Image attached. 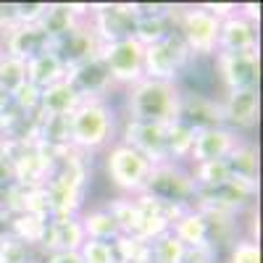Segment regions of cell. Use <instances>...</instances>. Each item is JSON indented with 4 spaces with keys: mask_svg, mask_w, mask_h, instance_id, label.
<instances>
[{
    "mask_svg": "<svg viewBox=\"0 0 263 263\" xmlns=\"http://www.w3.org/2000/svg\"><path fill=\"white\" fill-rule=\"evenodd\" d=\"M179 103L182 87L177 82H158L142 77L126 92V119L171 126L179 121Z\"/></svg>",
    "mask_w": 263,
    "mask_h": 263,
    "instance_id": "obj_1",
    "label": "cell"
},
{
    "mask_svg": "<svg viewBox=\"0 0 263 263\" xmlns=\"http://www.w3.org/2000/svg\"><path fill=\"white\" fill-rule=\"evenodd\" d=\"M114 140V111L103 98H87L69 116V142L79 153L103 150Z\"/></svg>",
    "mask_w": 263,
    "mask_h": 263,
    "instance_id": "obj_2",
    "label": "cell"
},
{
    "mask_svg": "<svg viewBox=\"0 0 263 263\" xmlns=\"http://www.w3.org/2000/svg\"><path fill=\"white\" fill-rule=\"evenodd\" d=\"M174 29H179V40L187 53L195 55H216L218 53V29L221 18L211 13L205 6H192L184 11L174 8Z\"/></svg>",
    "mask_w": 263,
    "mask_h": 263,
    "instance_id": "obj_3",
    "label": "cell"
},
{
    "mask_svg": "<svg viewBox=\"0 0 263 263\" xmlns=\"http://www.w3.org/2000/svg\"><path fill=\"white\" fill-rule=\"evenodd\" d=\"M195 190L197 187L192 182V174L174 161L150 166L147 182L142 187L145 195L156 197L158 203H171V205H192Z\"/></svg>",
    "mask_w": 263,
    "mask_h": 263,
    "instance_id": "obj_4",
    "label": "cell"
},
{
    "mask_svg": "<svg viewBox=\"0 0 263 263\" xmlns=\"http://www.w3.org/2000/svg\"><path fill=\"white\" fill-rule=\"evenodd\" d=\"M105 171H108V179L114 182V187H119L126 195H140L147 182L150 163L129 145L116 142L105 153Z\"/></svg>",
    "mask_w": 263,
    "mask_h": 263,
    "instance_id": "obj_5",
    "label": "cell"
},
{
    "mask_svg": "<svg viewBox=\"0 0 263 263\" xmlns=\"http://www.w3.org/2000/svg\"><path fill=\"white\" fill-rule=\"evenodd\" d=\"M190 53L179 34L174 32L161 42H153L142 50V77L145 79H158V82H177Z\"/></svg>",
    "mask_w": 263,
    "mask_h": 263,
    "instance_id": "obj_6",
    "label": "cell"
},
{
    "mask_svg": "<svg viewBox=\"0 0 263 263\" xmlns=\"http://www.w3.org/2000/svg\"><path fill=\"white\" fill-rule=\"evenodd\" d=\"M90 27L100 45H111V42L135 37L137 27V8L135 3H103V6H90Z\"/></svg>",
    "mask_w": 263,
    "mask_h": 263,
    "instance_id": "obj_7",
    "label": "cell"
},
{
    "mask_svg": "<svg viewBox=\"0 0 263 263\" xmlns=\"http://www.w3.org/2000/svg\"><path fill=\"white\" fill-rule=\"evenodd\" d=\"M142 50L145 48L135 37H126L100 48V58L108 66V71H111L114 84L132 87L135 82L142 79Z\"/></svg>",
    "mask_w": 263,
    "mask_h": 263,
    "instance_id": "obj_8",
    "label": "cell"
},
{
    "mask_svg": "<svg viewBox=\"0 0 263 263\" xmlns=\"http://www.w3.org/2000/svg\"><path fill=\"white\" fill-rule=\"evenodd\" d=\"M216 71L224 84V92L239 90H255L258 74H260V58L258 50L248 53H216Z\"/></svg>",
    "mask_w": 263,
    "mask_h": 263,
    "instance_id": "obj_9",
    "label": "cell"
},
{
    "mask_svg": "<svg viewBox=\"0 0 263 263\" xmlns=\"http://www.w3.org/2000/svg\"><path fill=\"white\" fill-rule=\"evenodd\" d=\"M121 142L137 150L142 158H147L150 166L166 163V126L161 124H145V121H124L121 129Z\"/></svg>",
    "mask_w": 263,
    "mask_h": 263,
    "instance_id": "obj_10",
    "label": "cell"
},
{
    "mask_svg": "<svg viewBox=\"0 0 263 263\" xmlns=\"http://www.w3.org/2000/svg\"><path fill=\"white\" fill-rule=\"evenodd\" d=\"M53 50H55V55L61 58V63L66 66V71L69 69H74V66H79V63H84V61H90V58H95V55H100V40L95 37V32H92V27H90V21H79V24L66 34V37H61L58 42H53L50 45Z\"/></svg>",
    "mask_w": 263,
    "mask_h": 263,
    "instance_id": "obj_11",
    "label": "cell"
},
{
    "mask_svg": "<svg viewBox=\"0 0 263 263\" xmlns=\"http://www.w3.org/2000/svg\"><path fill=\"white\" fill-rule=\"evenodd\" d=\"M3 55L18 58V61H32L40 53L50 50V40L48 34L40 29V24H16L3 32V45H0Z\"/></svg>",
    "mask_w": 263,
    "mask_h": 263,
    "instance_id": "obj_12",
    "label": "cell"
},
{
    "mask_svg": "<svg viewBox=\"0 0 263 263\" xmlns=\"http://www.w3.org/2000/svg\"><path fill=\"white\" fill-rule=\"evenodd\" d=\"M84 229L79 224V216H53L48 221L45 237H42L40 250L50 253H77L84 245Z\"/></svg>",
    "mask_w": 263,
    "mask_h": 263,
    "instance_id": "obj_13",
    "label": "cell"
},
{
    "mask_svg": "<svg viewBox=\"0 0 263 263\" xmlns=\"http://www.w3.org/2000/svg\"><path fill=\"white\" fill-rule=\"evenodd\" d=\"M179 121L192 129H211V126H224V111L221 100L200 95V92H187L182 90L179 103Z\"/></svg>",
    "mask_w": 263,
    "mask_h": 263,
    "instance_id": "obj_14",
    "label": "cell"
},
{
    "mask_svg": "<svg viewBox=\"0 0 263 263\" xmlns=\"http://www.w3.org/2000/svg\"><path fill=\"white\" fill-rule=\"evenodd\" d=\"M237 135L229 126H211V129H195V142L190 161L205 163V161H224L229 150L237 145Z\"/></svg>",
    "mask_w": 263,
    "mask_h": 263,
    "instance_id": "obj_15",
    "label": "cell"
},
{
    "mask_svg": "<svg viewBox=\"0 0 263 263\" xmlns=\"http://www.w3.org/2000/svg\"><path fill=\"white\" fill-rule=\"evenodd\" d=\"M66 79H69L77 92L87 100V98H103L108 90L114 87V79H111V71H108V66L103 63L100 55L84 61L79 66H74V69L66 71Z\"/></svg>",
    "mask_w": 263,
    "mask_h": 263,
    "instance_id": "obj_16",
    "label": "cell"
},
{
    "mask_svg": "<svg viewBox=\"0 0 263 263\" xmlns=\"http://www.w3.org/2000/svg\"><path fill=\"white\" fill-rule=\"evenodd\" d=\"M221 111H224V126H229L232 132L234 129H253L258 124V114H260L258 87L255 90L224 92Z\"/></svg>",
    "mask_w": 263,
    "mask_h": 263,
    "instance_id": "obj_17",
    "label": "cell"
},
{
    "mask_svg": "<svg viewBox=\"0 0 263 263\" xmlns=\"http://www.w3.org/2000/svg\"><path fill=\"white\" fill-rule=\"evenodd\" d=\"M218 50L221 53H248L258 50V29L250 18L242 13H229L221 18V29H218Z\"/></svg>",
    "mask_w": 263,
    "mask_h": 263,
    "instance_id": "obj_18",
    "label": "cell"
},
{
    "mask_svg": "<svg viewBox=\"0 0 263 263\" xmlns=\"http://www.w3.org/2000/svg\"><path fill=\"white\" fill-rule=\"evenodd\" d=\"M90 16V6H74V3H48L45 6V13L37 21L40 29L48 34L50 45L58 42L61 37L69 34L79 21H84Z\"/></svg>",
    "mask_w": 263,
    "mask_h": 263,
    "instance_id": "obj_19",
    "label": "cell"
},
{
    "mask_svg": "<svg viewBox=\"0 0 263 263\" xmlns=\"http://www.w3.org/2000/svg\"><path fill=\"white\" fill-rule=\"evenodd\" d=\"M82 95L77 92V87L69 79H61L53 87L40 92V116H71L77 108L82 105Z\"/></svg>",
    "mask_w": 263,
    "mask_h": 263,
    "instance_id": "obj_20",
    "label": "cell"
},
{
    "mask_svg": "<svg viewBox=\"0 0 263 263\" xmlns=\"http://www.w3.org/2000/svg\"><path fill=\"white\" fill-rule=\"evenodd\" d=\"M66 79V66L61 63V58L55 55V50H45L40 53L37 58L27 61V82L32 87H37V90H48V87H53L55 82Z\"/></svg>",
    "mask_w": 263,
    "mask_h": 263,
    "instance_id": "obj_21",
    "label": "cell"
},
{
    "mask_svg": "<svg viewBox=\"0 0 263 263\" xmlns=\"http://www.w3.org/2000/svg\"><path fill=\"white\" fill-rule=\"evenodd\" d=\"M171 234L179 239L184 248L190 245H203L208 242V227H205V216L197 208H187L177 221L171 224Z\"/></svg>",
    "mask_w": 263,
    "mask_h": 263,
    "instance_id": "obj_22",
    "label": "cell"
},
{
    "mask_svg": "<svg viewBox=\"0 0 263 263\" xmlns=\"http://www.w3.org/2000/svg\"><path fill=\"white\" fill-rule=\"evenodd\" d=\"M229 166L232 177H245V179H258L260 174V158H258V147L253 142L237 140V145L229 150V156L224 158Z\"/></svg>",
    "mask_w": 263,
    "mask_h": 263,
    "instance_id": "obj_23",
    "label": "cell"
},
{
    "mask_svg": "<svg viewBox=\"0 0 263 263\" xmlns=\"http://www.w3.org/2000/svg\"><path fill=\"white\" fill-rule=\"evenodd\" d=\"M79 224L84 229V237L98 239V242H114V239L121 234L116 221H114V216L105 208H92V211L79 213Z\"/></svg>",
    "mask_w": 263,
    "mask_h": 263,
    "instance_id": "obj_24",
    "label": "cell"
},
{
    "mask_svg": "<svg viewBox=\"0 0 263 263\" xmlns=\"http://www.w3.org/2000/svg\"><path fill=\"white\" fill-rule=\"evenodd\" d=\"M48 221L45 218H37L29 213H13L8 218V234L18 242H24L27 248H40L42 245V237H45Z\"/></svg>",
    "mask_w": 263,
    "mask_h": 263,
    "instance_id": "obj_25",
    "label": "cell"
},
{
    "mask_svg": "<svg viewBox=\"0 0 263 263\" xmlns=\"http://www.w3.org/2000/svg\"><path fill=\"white\" fill-rule=\"evenodd\" d=\"M108 213L114 216V221L119 227L121 234H140V221H142V213L135 203V197H119V200H111L105 208Z\"/></svg>",
    "mask_w": 263,
    "mask_h": 263,
    "instance_id": "obj_26",
    "label": "cell"
},
{
    "mask_svg": "<svg viewBox=\"0 0 263 263\" xmlns=\"http://www.w3.org/2000/svg\"><path fill=\"white\" fill-rule=\"evenodd\" d=\"M192 142H195V129L192 126H187L182 121L166 126V156H168V161L179 163L182 158H190Z\"/></svg>",
    "mask_w": 263,
    "mask_h": 263,
    "instance_id": "obj_27",
    "label": "cell"
},
{
    "mask_svg": "<svg viewBox=\"0 0 263 263\" xmlns=\"http://www.w3.org/2000/svg\"><path fill=\"white\" fill-rule=\"evenodd\" d=\"M24 84H27V63L11 55H0V98H13Z\"/></svg>",
    "mask_w": 263,
    "mask_h": 263,
    "instance_id": "obj_28",
    "label": "cell"
},
{
    "mask_svg": "<svg viewBox=\"0 0 263 263\" xmlns=\"http://www.w3.org/2000/svg\"><path fill=\"white\" fill-rule=\"evenodd\" d=\"M192 182L197 190H213L221 187L232 179V171L224 161H205V163H195L192 166Z\"/></svg>",
    "mask_w": 263,
    "mask_h": 263,
    "instance_id": "obj_29",
    "label": "cell"
},
{
    "mask_svg": "<svg viewBox=\"0 0 263 263\" xmlns=\"http://www.w3.org/2000/svg\"><path fill=\"white\" fill-rule=\"evenodd\" d=\"M147 248H150V263H179V258L184 253V245L171 232L150 239Z\"/></svg>",
    "mask_w": 263,
    "mask_h": 263,
    "instance_id": "obj_30",
    "label": "cell"
},
{
    "mask_svg": "<svg viewBox=\"0 0 263 263\" xmlns=\"http://www.w3.org/2000/svg\"><path fill=\"white\" fill-rule=\"evenodd\" d=\"M82 263H119L111 242H98V239H84V245L77 250Z\"/></svg>",
    "mask_w": 263,
    "mask_h": 263,
    "instance_id": "obj_31",
    "label": "cell"
},
{
    "mask_svg": "<svg viewBox=\"0 0 263 263\" xmlns=\"http://www.w3.org/2000/svg\"><path fill=\"white\" fill-rule=\"evenodd\" d=\"M229 263H260V245L250 237H239L229 245Z\"/></svg>",
    "mask_w": 263,
    "mask_h": 263,
    "instance_id": "obj_32",
    "label": "cell"
},
{
    "mask_svg": "<svg viewBox=\"0 0 263 263\" xmlns=\"http://www.w3.org/2000/svg\"><path fill=\"white\" fill-rule=\"evenodd\" d=\"M32 250L24 242L13 239L11 234L0 242V263H32Z\"/></svg>",
    "mask_w": 263,
    "mask_h": 263,
    "instance_id": "obj_33",
    "label": "cell"
},
{
    "mask_svg": "<svg viewBox=\"0 0 263 263\" xmlns=\"http://www.w3.org/2000/svg\"><path fill=\"white\" fill-rule=\"evenodd\" d=\"M216 248L211 242H203V245H190L184 248L179 263H216Z\"/></svg>",
    "mask_w": 263,
    "mask_h": 263,
    "instance_id": "obj_34",
    "label": "cell"
},
{
    "mask_svg": "<svg viewBox=\"0 0 263 263\" xmlns=\"http://www.w3.org/2000/svg\"><path fill=\"white\" fill-rule=\"evenodd\" d=\"M18 24V11L16 3H0V32H6Z\"/></svg>",
    "mask_w": 263,
    "mask_h": 263,
    "instance_id": "obj_35",
    "label": "cell"
},
{
    "mask_svg": "<svg viewBox=\"0 0 263 263\" xmlns=\"http://www.w3.org/2000/svg\"><path fill=\"white\" fill-rule=\"evenodd\" d=\"M11 216H13V184L0 187V218L8 221Z\"/></svg>",
    "mask_w": 263,
    "mask_h": 263,
    "instance_id": "obj_36",
    "label": "cell"
},
{
    "mask_svg": "<svg viewBox=\"0 0 263 263\" xmlns=\"http://www.w3.org/2000/svg\"><path fill=\"white\" fill-rule=\"evenodd\" d=\"M11 184H16L13 182V166H11L6 153L0 150V187H11Z\"/></svg>",
    "mask_w": 263,
    "mask_h": 263,
    "instance_id": "obj_37",
    "label": "cell"
},
{
    "mask_svg": "<svg viewBox=\"0 0 263 263\" xmlns=\"http://www.w3.org/2000/svg\"><path fill=\"white\" fill-rule=\"evenodd\" d=\"M45 263H82L79 253H50Z\"/></svg>",
    "mask_w": 263,
    "mask_h": 263,
    "instance_id": "obj_38",
    "label": "cell"
},
{
    "mask_svg": "<svg viewBox=\"0 0 263 263\" xmlns=\"http://www.w3.org/2000/svg\"><path fill=\"white\" fill-rule=\"evenodd\" d=\"M6 237H8V221H3V218H0V242H3Z\"/></svg>",
    "mask_w": 263,
    "mask_h": 263,
    "instance_id": "obj_39",
    "label": "cell"
},
{
    "mask_svg": "<svg viewBox=\"0 0 263 263\" xmlns=\"http://www.w3.org/2000/svg\"><path fill=\"white\" fill-rule=\"evenodd\" d=\"M0 55H3V50H0Z\"/></svg>",
    "mask_w": 263,
    "mask_h": 263,
    "instance_id": "obj_40",
    "label": "cell"
}]
</instances>
